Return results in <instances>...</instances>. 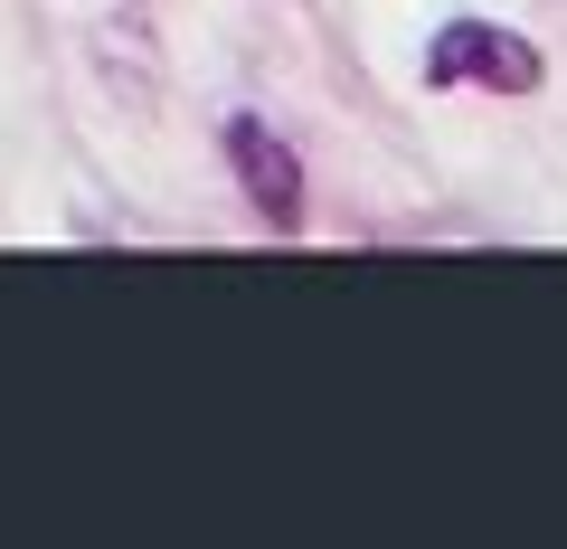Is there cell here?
I'll use <instances>...</instances> for the list:
<instances>
[{"label": "cell", "mask_w": 567, "mask_h": 549, "mask_svg": "<svg viewBox=\"0 0 567 549\" xmlns=\"http://www.w3.org/2000/svg\"><path fill=\"white\" fill-rule=\"evenodd\" d=\"M425 85H492V95H529L539 85V48L511 39L492 20H454L445 39L425 48Z\"/></svg>", "instance_id": "6da1fadb"}, {"label": "cell", "mask_w": 567, "mask_h": 549, "mask_svg": "<svg viewBox=\"0 0 567 549\" xmlns=\"http://www.w3.org/2000/svg\"><path fill=\"white\" fill-rule=\"evenodd\" d=\"M227 162H237L246 200H256L275 227H293V218H303V162H293V152H284L256 114H227Z\"/></svg>", "instance_id": "7a4b0ae2"}]
</instances>
